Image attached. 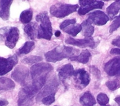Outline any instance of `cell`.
Returning a JSON list of instances; mask_svg holds the SVG:
<instances>
[{"mask_svg": "<svg viewBox=\"0 0 120 106\" xmlns=\"http://www.w3.org/2000/svg\"><path fill=\"white\" fill-rule=\"evenodd\" d=\"M29 72L26 66L20 65L15 68L11 74V77L15 81L23 86L28 84Z\"/></svg>", "mask_w": 120, "mask_h": 106, "instance_id": "obj_8", "label": "cell"}, {"mask_svg": "<svg viewBox=\"0 0 120 106\" xmlns=\"http://www.w3.org/2000/svg\"><path fill=\"white\" fill-rule=\"evenodd\" d=\"M53 70L49 64L41 62L36 64L30 68V75L32 81L30 83L33 89L38 92L45 84L47 75Z\"/></svg>", "mask_w": 120, "mask_h": 106, "instance_id": "obj_1", "label": "cell"}, {"mask_svg": "<svg viewBox=\"0 0 120 106\" xmlns=\"http://www.w3.org/2000/svg\"><path fill=\"white\" fill-rule=\"evenodd\" d=\"M112 44L116 47H120V36L113 40L112 42Z\"/></svg>", "mask_w": 120, "mask_h": 106, "instance_id": "obj_32", "label": "cell"}, {"mask_svg": "<svg viewBox=\"0 0 120 106\" xmlns=\"http://www.w3.org/2000/svg\"><path fill=\"white\" fill-rule=\"evenodd\" d=\"M0 35L6 37L5 45L8 48L12 49L16 46L19 38V30L17 28L11 27L8 29V28L1 29Z\"/></svg>", "mask_w": 120, "mask_h": 106, "instance_id": "obj_5", "label": "cell"}, {"mask_svg": "<svg viewBox=\"0 0 120 106\" xmlns=\"http://www.w3.org/2000/svg\"><path fill=\"white\" fill-rule=\"evenodd\" d=\"M79 53V50L73 47L60 46L56 47L45 53L46 60L49 62H56L62 61L64 58H70L77 56Z\"/></svg>", "mask_w": 120, "mask_h": 106, "instance_id": "obj_2", "label": "cell"}, {"mask_svg": "<svg viewBox=\"0 0 120 106\" xmlns=\"http://www.w3.org/2000/svg\"><path fill=\"white\" fill-rule=\"evenodd\" d=\"M67 44H71L77 47L85 48V47H90L93 48L95 46V42L93 38H86L85 39H76L72 38L69 37L67 38L65 40Z\"/></svg>", "mask_w": 120, "mask_h": 106, "instance_id": "obj_13", "label": "cell"}, {"mask_svg": "<svg viewBox=\"0 0 120 106\" xmlns=\"http://www.w3.org/2000/svg\"><path fill=\"white\" fill-rule=\"evenodd\" d=\"M33 17V11L31 9L23 11L20 15V21L23 24H28L32 20Z\"/></svg>", "mask_w": 120, "mask_h": 106, "instance_id": "obj_24", "label": "cell"}, {"mask_svg": "<svg viewBox=\"0 0 120 106\" xmlns=\"http://www.w3.org/2000/svg\"><path fill=\"white\" fill-rule=\"evenodd\" d=\"M78 8V5L57 3L50 7V14L54 17L63 18L74 12H76Z\"/></svg>", "mask_w": 120, "mask_h": 106, "instance_id": "obj_4", "label": "cell"}, {"mask_svg": "<svg viewBox=\"0 0 120 106\" xmlns=\"http://www.w3.org/2000/svg\"><path fill=\"white\" fill-rule=\"evenodd\" d=\"M73 76L76 83L81 89L85 88L90 83V75L85 69H78L75 71Z\"/></svg>", "mask_w": 120, "mask_h": 106, "instance_id": "obj_11", "label": "cell"}, {"mask_svg": "<svg viewBox=\"0 0 120 106\" xmlns=\"http://www.w3.org/2000/svg\"><path fill=\"white\" fill-rule=\"evenodd\" d=\"M42 60V58L38 56H30L26 57L22 60V62L24 64L32 65L33 64L37 63Z\"/></svg>", "mask_w": 120, "mask_h": 106, "instance_id": "obj_26", "label": "cell"}, {"mask_svg": "<svg viewBox=\"0 0 120 106\" xmlns=\"http://www.w3.org/2000/svg\"><path fill=\"white\" fill-rule=\"evenodd\" d=\"M9 104L8 101L4 99H0V106H6Z\"/></svg>", "mask_w": 120, "mask_h": 106, "instance_id": "obj_34", "label": "cell"}, {"mask_svg": "<svg viewBox=\"0 0 120 106\" xmlns=\"http://www.w3.org/2000/svg\"><path fill=\"white\" fill-rule=\"evenodd\" d=\"M105 85L110 90L114 91L120 87V81L117 79H114V80H110L106 82Z\"/></svg>", "mask_w": 120, "mask_h": 106, "instance_id": "obj_27", "label": "cell"}, {"mask_svg": "<svg viewBox=\"0 0 120 106\" xmlns=\"http://www.w3.org/2000/svg\"><path fill=\"white\" fill-rule=\"evenodd\" d=\"M82 28V33L86 38H90L94 34V27L92 24L87 20H86L81 24Z\"/></svg>", "mask_w": 120, "mask_h": 106, "instance_id": "obj_22", "label": "cell"}, {"mask_svg": "<svg viewBox=\"0 0 120 106\" xmlns=\"http://www.w3.org/2000/svg\"><path fill=\"white\" fill-rule=\"evenodd\" d=\"M58 72L59 79L62 80H64L68 78L73 76L75 72V70L71 64H68L59 68Z\"/></svg>", "mask_w": 120, "mask_h": 106, "instance_id": "obj_15", "label": "cell"}, {"mask_svg": "<svg viewBox=\"0 0 120 106\" xmlns=\"http://www.w3.org/2000/svg\"><path fill=\"white\" fill-rule=\"evenodd\" d=\"M79 102L83 106H94L97 102L90 92H86L79 99Z\"/></svg>", "mask_w": 120, "mask_h": 106, "instance_id": "obj_17", "label": "cell"}, {"mask_svg": "<svg viewBox=\"0 0 120 106\" xmlns=\"http://www.w3.org/2000/svg\"><path fill=\"white\" fill-rule=\"evenodd\" d=\"M35 47V44L32 41H28L24 43V44L17 51V55L22 56L26 55L31 52Z\"/></svg>", "mask_w": 120, "mask_h": 106, "instance_id": "obj_23", "label": "cell"}, {"mask_svg": "<svg viewBox=\"0 0 120 106\" xmlns=\"http://www.w3.org/2000/svg\"><path fill=\"white\" fill-rule=\"evenodd\" d=\"M82 28L81 25L76 24L72 25V26H69L68 28H66L63 30L65 33L67 34L71 35L73 37H76L79 33L82 30Z\"/></svg>", "mask_w": 120, "mask_h": 106, "instance_id": "obj_25", "label": "cell"}, {"mask_svg": "<svg viewBox=\"0 0 120 106\" xmlns=\"http://www.w3.org/2000/svg\"><path fill=\"white\" fill-rule=\"evenodd\" d=\"M37 24L35 22L32 23H29L26 24L24 27L25 33L28 36V37L30 39L34 40L36 37H37Z\"/></svg>", "mask_w": 120, "mask_h": 106, "instance_id": "obj_18", "label": "cell"}, {"mask_svg": "<svg viewBox=\"0 0 120 106\" xmlns=\"http://www.w3.org/2000/svg\"><path fill=\"white\" fill-rule=\"evenodd\" d=\"M97 101L101 106H104L108 104L109 99L107 94L104 93H100L97 96Z\"/></svg>", "mask_w": 120, "mask_h": 106, "instance_id": "obj_28", "label": "cell"}, {"mask_svg": "<svg viewBox=\"0 0 120 106\" xmlns=\"http://www.w3.org/2000/svg\"><path fill=\"white\" fill-rule=\"evenodd\" d=\"M59 86V81L56 76H52L47 83L46 84L45 87L41 90V91L38 93L36 97L37 102H40L45 97L49 95L56 93Z\"/></svg>", "mask_w": 120, "mask_h": 106, "instance_id": "obj_6", "label": "cell"}, {"mask_svg": "<svg viewBox=\"0 0 120 106\" xmlns=\"http://www.w3.org/2000/svg\"><path fill=\"white\" fill-rule=\"evenodd\" d=\"M34 95L22 89L18 94V106H32L34 104Z\"/></svg>", "mask_w": 120, "mask_h": 106, "instance_id": "obj_14", "label": "cell"}, {"mask_svg": "<svg viewBox=\"0 0 120 106\" xmlns=\"http://www.w3.org/2000/svg\"><path fill=\"white\" fill-rule=\"evenodd\" d=\"M120 27V15L116 18L109 28V33H112Z\"/></svg>", "mask_w": 120, "mask_h": 106, "instance_id": "obj_30", "label": "cell"}, {"mask_svg": "<svg viewBox=\"0 0 120 106\" xmlns=\"http://www.w3.org/2000/svg\"><path fill=\"white\" fill-rule=\"evenodd\" d=\"M60 34H61L60 32L59 31V30H58V31H56V32H55V35L56 36V37H59L60 35Z\"/></svg>", "mask_w": 120, "mask_h": 106, "instance_id": "obj_36", "label": "cell"}, {"mask_svg": "<svg viewBox=\"0 0 120 106\" xmlns=\"http://www.w3.org/2000/svg\"><path fill=\"white\" fill-rule=\"evenodd\" d=\"M90 57H91V53L89 51V50L85 49L82 51L79 55L73 57H71L69 58V60L72 61H76V62L85 64L89 62Z\"/></svg>", "mask_w": 120, "mask_h": 106, "instance_id": "obj_19", "label": "cell"}, {"mask_svg": "<svg viewBox=\"0 0 120 106\" xmlns=\"http://www.w3.org/2000/svg\"><path fill=\"white\" fill-rule=\"evenodd\" d=\"M55 93H53L47 96V97L44 98L42 99L41 100V102L42 104H44L45 106H50L51 105L52 103L55 102Z\"/></svg>", "mask_w": 120, "mask_h": 106, "instance_id": "obj_29", "label": "cell"}, {"mask_svg": "<svg viewBox=\"0 0 120 106\" xmlns=\"http://www.w3.org/2000/svg\"><path fill=\"white\" fill-rule=\"evenodd\" d=\"M120 11V1H116L110 5L106 9L108 16L113 19Z\"/></svg>", "mask_w": 120, "mask_h": 106, "instance_id": "obj_21", "label": "cell"}, {"mask_svg": "<svg viewBox=\"0 0 120 106\" xmlns=\"http://www.w3.org/2000/svg\"><path fill=\"white\" fill-rule=\"evenodd\" d=\"M110 106V105H106V106Z\"/></svg>", "mask_w": 120, "mask_h": 106, "instance_id": "obj_37", "label": "cell"}, {"mask_svg": "<svg viewBox=\"0 0 120 106\" xmlns=\"http://www.w3.org/2000/svg\"><path fill=\"white\" fill-rule=\"evenodd\" d=\"M104 71L109 76H120V57H116L107 62Z\"/></svg>", "mask_w": 120, "mask_h": 106, "instance_id": "obj_10", "label": "cell"}, {"mask_svg": "<svg viewBox=\"0 0 120 106\" xmlns=\"http://www.w3.org/2000/svg\"><path fill=\"white\" fill-rule=\"evenodd\" d=\"M36 19L40 23L37 32V38L46 40L51 39L52 35V28L47 12L44 11L39 14Z\"/></svg>", "mask_w": 120, "mask_h": 106, "instance_id": "obj_3", "label": "cell"}, {"mask_svg": "<svg viewBox=\"0 0 120 106\" xmlns=\"http://www.w3.org/2000/svg\"><path fill=\"white\" fill-rule=\"evenodd\" d=\"M13 1L2 0L0 1V18L4 20H8L10 16V8Z\"/></svg>", "mask_w": 120, "mask_h": 106, "instance_id": "obj_16", "label": "cell"}, {"mask_svg": "<svg viewBox=\"0 0 120 106\" xmlns=\"http://www.w3.org/2000/svg\"><path fill=\"white\" fill-rule=\"evenodd\" d=\"M15 84L11 79L8 78H0V91H8L14 89Z\"/></svg>", "mask_w": 120, "mask_h": 106, "instance_id": "obj_20", "label": "cell"}, {"mask_svg": "<svg viewBox=\"0 0 120 106\" xmlns=\"http://www.w3.org/2000/svg\"><path fill=\"white\" fill-rule=\"evenodd\" d=\"M79 2L81 7L79 8L78 12L80 15H85L94 9H102L104 5L103 1L95 0H80Z\"/></svg>", "mask_w": 120, "mask_h": 106, "instance_id": "obj_7", "label": "cell"}, {"mask_svg": "<svg viewBox=\"0 0 120 106\" xmlns=\"http://www.w3.org/2000/svg\"><path fill=\"white\" fill-rule=\"evenodd\" d=\"M114 100H115L116 102L118 104V105L120 106V95L118 96V97H117L116 98H115Z\"/></svg>", "mask_w": 120, "mask_h": 106, "instance_id": "obj_35", "label": "cell"}, {"mask_svg": "<svg viewBox=\"0 0 120 106\" xmlns=\"http://www.w3.org/2000/svg\"><path fill=\"white\" fill-rule=\"evenodd\" d=\"M18 62L16 55L5 58L0 57V76L6 74L13 69Z\"/></svg>", "mask_w": 120, "mask_h": 106, "instance_id": "obj_9", "label": "cell"}, {"mask_svg": "<svg viewBox=\"0 0 120 106\" xmlns=\"http://www.w3.org/2000/svg\"><path fill=\"white\" fill-rule=\"evenodd\" d=\"M76 23V20L75 19H67L64 21L60 25V28L63 30L64 29L67 28L70 25H73Z\"/></svg>", "mask_w": 120, "mask_h": 106, "instance_id": "obj_31", "label": "cell"}, {"mask_svg": "<svg viewBox=\"0 0 120 106\" xmlns=\"http://www.w3.org/2000/svg\"></svg>", "mask_w": 120, "mask_h": 106, "instance_id": "obj_38", "label": "cell"}, {"mask_svg": "<svg viewBox=\"0 0 120 106\" xmlns=\"http://www.w3.org/2000/svg\"><path fill=\"white\" fill-rule=\"evenodd\" d=\"M110 53L112 55H120V48H113L110 51Z\"/></svg>", "mask_w": 120, "mask_h": 106, "instance_id": "obj_33", "label": "cell"}, {"mask_svg": "<svg viewBox=\"0 0 120 106\" xmlns=\"http://www.w3.org/2000/svg\"><path fill=\"white\" fill-rule=\"evenodd\" d=\"M87 20L91 24L97 25H104L109 20V18L104 12L95 11L89 15Z\"/></svg>", "mask_w": 120, "mask_h": 106, "instance_id": "obj_12", "label": "cell"}]
</instances>
